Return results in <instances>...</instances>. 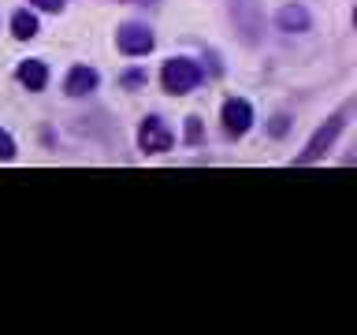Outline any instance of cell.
I'll list each match as a JSON object with an SVG mask.
<instances>
[{
	"label": "cell",
	"instance_id": "6da1fadb",
	"mask_svg": "<svg viewBox=\"0 0 357 335\" xmlns=\"http://www.w3.org/2000/svg\"><path fill=\"white\" fill-rule=\"evenodd\" d=\"M201 82H205V67L197 60H190V56H172V60H164V67H160V86H164V94H172V97L194 94Z\"/></svg>",
	"mask_w": 357,
	"mask_h": 335
},
{
	"label": "cell",
	"instance_id": "8fae6325",
	"mask_svg": "<svg viewBox=\"0 0 357 335\" xmlns=\"http://www.w3.org/2000/svg\"><path fill=\"white\" fill-rule=\"evenodd\" d=\"M11 156H15V138L0 127V161H11Z\"/></svg>",
	"mask_w": 357,
	"mask_h": 335
},
{
	"label": "cell",
	"instance_id": "3957f363",
	"mask_svg": "<svg viewBox=\"0 0 357 335\" xmlns=\"http://www.w3.org/2000/svg\"><path fill=\"white\" fill-rule=\"evenodd\" d=\"M342 127H346V108H342V112H335V116H331L328 123H324V127H320L317 134H312V142H309L305 149L298 153V164H312L317 156H324V153H328L335 142H339Z\"/></svg>",
	"mask_w": 357,
	"mask_h": 335
},
{
	"label": "cell",
	"instance_id": "9c48e42d",
	"mask_svg": "<svg viewBox=\"0 0 357 335\" xmlns=\"http://www.w3.org/2000/svg\"><path fill=\"white\" fill-rule=\"evenodd\" d=\"M38 30H41V22H38V15H33L30 8H19L15 15H11V38L30 41V38H38Z\"/></svg>",
	"mask_w": 357,
	"mask_h": 335
},
{
	"label": "cell",
	"instance_id": "30bf717a",
	"mask_svg": "<svg viewBox=\"0 0 357 335\" xmlns=\"http://www.w3.org/2000/svg\"><path fill=\"white\" fill-rule=\"evenodd\" d=\"M183 134H186V145H201V142H205V127H201L197 116H190L183 123Z\"/></svg>",
	"mask_w": 357,
	"mask_h": 335
},
{
	"label": "cell",
	"instance_id": "4fadbf2b",
	"mask_svg": "<svg viewBox=\"0 0 357 335\" xmlns=\"http://www.w3.org/2000/svg\"><path fill=\"white\" fill-rule=\"evenodd\" d=\"M142 82H145L142 71H127V75H123V86H127V89H138Z\"/></svg>",
	"mask_w": 357,
	"mask_h": 335
},
{
	"label": "cell",
	"instance_id": "277c9868",
	"mask_svg": "<svg viewBox=\"0 0 357 335\" xmlns=\"http://www.w3.org/2000/svg\"><path fill=\"white\" fill-rule=\"evenodd\" d=\"M220 123H223L227 138H242L253 127V105L245 97H227L223 100V112H220Z\"/></svg>",
	"mask_w": 357,
	"mask_h": 335
},
{
	"label": "cell",
	"instance_id": "7c38bea8",
	"mask_svg": "<svg viewBox=\"0 0 357 335\" xmlns=\"http://www.w3.org/2000/svg\"><path fill=\"white\" fill-rule=\"evenodd\" d=\"M38 11H49V15H60V11L67 8V0H30Z\"/></svg>",
	"mask_w": 357,
	"mask_h": 335
},
{
	"label": "cell",
	"instance_id": "52a82bcc",
	"mask_svg": "<svg viewBox=\"0 0 357 335\" xmlns=\"http://www.w3.org/2000/svg\"><path fill=\"white\" fill-rule=\"evenodd\" d=\"M272 22H275L279 30H287V34H305L312 19H309V11L301 8V4H283V8L275 11Z\"/></svg>",
	"mask_w": 357,
	"mask_h": 335
},
{
	"label": "cell",
	"instance_id": "9a60e30c",
	"mask_svg": "<svg viewBox=\"0 0 357 335\" xmlns=\"http://www.w3.org/2000/svg\"><path fill=\"white\" fill-rule=\"evenodd\" d=\"M127 4H156V0H127Z\"/></svg>",
	"mask_w": 357,
	"mask_h": 335
},
{
	"label": "cell",
	"instance_id": "8992f818",
	"mask_svg": "<svg viewBox=\"0 0 357 335\" xmlns=\"http://www.w3.org/2000/svg\"><path fill=\"white\" fill-rule=\"evenodd\" d=\"M97 82H100V75L93 71L89 64H75L71 71L63 75V94L67 97H89L97 89Z\"/></svg>",
	"mask_w": 357,
	"mask_h": 335
},
{
	"label": "cell",
	"instance_id": "5b68a950",
	"mask_svg": "<svg viewBox=\"0 0 357 335\" xmlns=\"http://www.w3.org/2000/svg\"><path fill=\"white\" fill-rule=\"evenodd\" d=\"M175 145V131L160 116H145L138 127V149L142 153H167Z\"/></svg>",
	"mask_w": 357,
	"mask_h": 335
},
{
	"label": "cell",
	"instance_id": "5bb4252c",
	"mask_svg": "<svg viewBox=\"0 0 357 335\" xmlns=\"http://www.w3.org/2000/svg\"><path fill=\"white\" fill-rule=\"evenodd\" d=\"M268 131H272V134H283V131H287V119L279 116V119H275V123H272V127H268Z\"/></svg>",
	"mask_w": 357,
	"mask_h": 335
},
{
	"label": "cell",
	"instance_id": "7a4b0ae2",
	"mask_svg": "<svg viewBox=\"0 0 357 335\" xmlns=\"http://www.w3.org/2000/svg\"><path fill=\"white\" fill-rule=\"evenodd\" d=\"M116 45H119V52H127V56H149L156 49V34H153L149 22H123L116 30Z\"/></svg>",
	"mask_w": 357,
	"mask_h": 335
},
{
	"label": "cell",
	"instance_id": "ba28073f",
	"mask_svg": "<svg viewBox=\"0 0 357 335\" xmlns=\"http://www.w3.org/2000/svg\"><path fill=\"white\" fill-rule=\"evenodd\" d=\"M15 78L30 89V94H41V89L49 86V67H45L41 60H22L15 67Z\"/></svg>",
	"mask_w": 357,
	"mask_h": 335
}]
</instances>
